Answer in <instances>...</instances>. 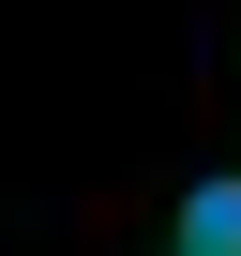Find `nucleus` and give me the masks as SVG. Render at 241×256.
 Masks as SVG:
<instances>
[{
    "mask_svg": "<svg viewBox=\"0 0 241 256\" xmlns=\"http://www.w3.org/2000/svg\"><path fill=\"white\" fill-rule=\"evenodd\" d=\"M181 241H196V256H241V181H196V196H181Z\"/></svg>",
    "mask_w": 241,
    "mask_h": 256,
    "instance_id": "obj_1",
    "label": "nucleus"
},
{
    "mask_svg": "<svg viewBox=\"0 0 241 256\" xmlns=\"http://www.w3.org/2000/svg\"><path fill=\"white\" fill-rule=\"evenodd\" d=\"M181 256H196V241H181Z\"/></svg>",
    "mask_w": 241,
    "mask_h": 256,
    "instance_id": "obj_2",
    "label": "nucleus"
}]
</instances>
